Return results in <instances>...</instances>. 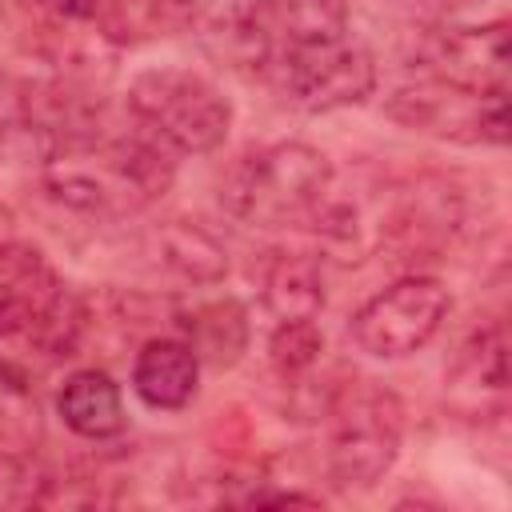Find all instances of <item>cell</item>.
<instances>
[{
	"label": "cell",
	"mask_w": 512,
	"mask_h": 512,
	"mask_svg": "<svg viewBox=\"0 0 512 512\" xmlns=\"http://www.w3.org/2000/svg\"><path fill=\"white\" fill-rule=\"evenodd\" d=\"M160 248H164V260L172 268H180L184 276H192V280H216L228 268L220 244L212 236H204L200 228H188V224L168 228L164 240H160Z\"/></svg>",
	"instance_id": "obj_18"
},
{
	"label": "cell",
	"mask_w": 512,
	"mask_h": 512,
	"mask_svg": "<svg viewBox=\"0 0 512 512\" xmlns=\"http://www.w3.org/2000/svg\"><path fill=\"white\" fill-rule=\"evenodd\" d=\"M48 192L88 216H128L156 204L172 184V160L140 124L136 132L100 136L88 124H68L44 152Z\"/></svg>",
	"instance_id": "obj_1"
},
{
	"label": "cell",
	"mask_w": 512,
	"mask_h": 512,
	"mask_svg": "<svg viewBox=\"0 0 512 512\" xmlns=\"http://www.w3.org/2000/svg\"><path fill=\"white\" fill-rule=\"evenodd\" d=\"M264 304L276 320H316L324 308L320 264L300 252H284L264 276Z\"/></svg>",
	"instance_id": "obj_13"
},
{
	"label": "cell",
	"mask_w": 512,
	"mask_h": 512,
	"mask_svg": "<svg viewBox=\"0 0 512 512\" xmlns=\"http://www.w3.org/2000/svg\"><path fill=\"white\" fill-rule=\"evenodd\" d=\"M200 0H104V24L112 44L172 36L196 16Z\"/></svg>",
	"instance_id": "obj_14"
},
{
	"label": "cell",
	"mask_w": 512,
	"mask_h": 512,
	"mask_svg": "<svg viewBox=\"0 0 512 512\" xmlns=\"http://www.w3.org/2000/svg\"><path fill=\"white\" fill-rule=\"evenodd\" d=\"M332 188V164L324 152L300 140L248 152L220 184V200L232 216L256 228H288L320 212Z\"/></svg>",
	"instance_id": "obj_2"
},
{
	"label": "cell",
	"mask_w": 512,
	"mask_h": 512,
	"mask_svg": "<svg viewBox=\"0 0 512 512\" xmlns=\"http://www.w3.org/2000/svg\"><path fill=\"white\" fill-rule=\"evenodd\" d=\"M448 288L432 276H404L364 300L352 316V340L380 360H400L424 348L448 316Z\"/></svg>",
	"instance_id": "obj_6"
},
{
	"label": "cell",
	"mask_w": 512,
	"mask_h": 512,
	"mask_svg": "<svg viewBox=\"0 0 512 512\" xmlns=\"http://www.w3.org/2000/svg\"><path fill=\"white\" fill-rule=\"evenodd\" d=\"M260 76L296 108L304 112H332L360 104L376 88V60L372 52L348 32L328 44L284 52L260 64Z\"/></svg>",
	"instance_id": "obj_5"
},
{
	"label": "cell",
	"mask_w": 512,
	"mask_h": 512,
	"mask_svg": "<svg viewBox=\"0 0 512 512\" xmlns=\"http://www.w3.org/2000/svg\"><path fill=\"white\" fill-rule=\"evenodd\" d=\"M188 328H192V348H196V356H208L212 364H232V360L240 356V348H244V336H248L244 312H240V304H232V300L200 308V312L188 320Z\"/></svg>",
	"instance_id": "obj_17"
},
{
	"label": "cell",
	"mask_w": 512,
	"mask_h": 512,
	"mask_svg": "<svg viewBox=\"0 0 512 512\" xmlns=\"http://www.w3.org/2000/svg\"><path fill=\"white\" fill-rule=\"evenodd\" d=\"M268 348H272V364L284 376H300V372H308L320 360L324 336H320L316 320H280Z\"/></svg>",
	"instance_id": "obj_19"
},
{
	"label": "cell",
	"mask_w": 512,
	"mask_h": 512,
	"mask_svg": "<svg viewBox=\"0 0 512 512\" xmlns=\"http://www.w3.org/2000/svg\"><path fill=\"white\" fill-rule=\"evenodd\" d=\"M436 80L484 92V96H508V20L472 24V28H440L436 36Z\"/></svg>",
	"instance_id": "obj_10"
},
{
	"label": "cell",
	"mask_w": 512,
	"mask_h": 512,
	"mask_svg": "<svg viewBox=\"0 0 512 512\" xmlns=\"http://www.w3.org/2000/svg\"><path fill=\"white\" fill-rule=\"evenodd\" d=\"M388 116L408 128L436 132L468 144H504L508 140V96H484L448 80H428L420 88H400L388 100Z\"/></svg>",
	"instance_id": "obj_7"
},
{
	"label": "cell",
	"mask_w": 512,
	"mask_h": 512,
	"mask_svg": "<svg viewBox=\"0 0 512 512\" xmlns=\"http://www.w3.org/2000/svg\"><path fill=\"white\" fill-rule=\"evenodd\" d=\"M504 324H488L480 328L456 356V384H468V388H480V392H492V396H504L508 388V352H504Z\"/></svg>",
	"instance_id": "obj_16"
},
{
	"label": "cell",
	"mask_w": 512,
	"mask_h": 512,
	"mask_svg": "<svg viewBox=\"0 0 512 512\" xmlns=\"http://www.w3.org/2000/svg\"><path fill=\"white\" fill-rule=\"evenodd\" d=\"M348 32V0H256L240 20V40L256 68Z\"/></svg>",
	"instance_id": "obj_8"
},
{
	"label": "cell",
	"mask_w": 512,
	"mask_h": 512,
	"mask_svg": "<svg viewBox=\"0 0 512 512\" xmlns=\"http://www.w3.org/2000/svg\"><path fill=\"white\" fill-rule=\"evenodd\" d=\"M48 480L28 464V456L0 452V508H32L44 504Z\"/></svg>",
	"instance_id": "obj_20"
},
{
	"label": "cell",
	"mask_w": 512,
	"mask_h": 512,
	"mask_svg": "<svg viewBox=\"0 0 512 512\" xmlns=\"http://www.w3.org/2000/svg\"><path fill=\"white\" fill-rule=\"evenodd\" d=\"M56 412L60 420L84 436V440H112L124 432L128 416H124V396L120 384L100 372V368H80L64 380L60 396H56Z\"/></svg>",
	"instance_id": "obj_12"
},
{
	"label": "cell",
	"mask_w": 512,
	"mask_h": 512,
	"mask_svg": "<svg viewBox=\"0 0 512 512\" xmlns=\"http://www.w3.org/2000/svg\"><path fill=\"white\" fill-rule=\"evenodd\" d=\"M44 440V412L28 376L0 360V452L28 456Z\"/></svg>",
	"instance_id": "obj_15"
},
{
	"label": "cell",
	"mask_w": 512,
	"mask_h": 512,
	"mask_svg": "<svg viewBox=\"0 0 512 512\" xmlns=\"http://www.w3.org/2000/svg\"><path fill=\"white\" fill-rule=\"evenodd\" d=\"M68 284L52 260L20 240H0V336H28L56 312Z\"/></svg>",
	"instance_id": "obj_9"
},
{
	"label": "cell",
	"mask_w": 512,
	"mask_h": 512,
	"mask_svg": "<svg viewBox=\"0 0 512 512\" xmlns=\"http://www.w3.org/2000/svg\"><path fill=\"white\" fill-rule=\"evenodd\" d=\"M132 120L168 152H212L232 128L228 96L188 68H144L128 84Z\"/></svg>",
	"instance_id": "obj_3"
},
{
	"label": "cell",
	"mask_w": 512,
	"mask_h": 512,
	"mask_svg": "<svg viewBox=\"0 0 512 512\" xmlns=\"http://www.w3.org/2000/svg\"><path fill=\"white\" fill-rule=\"evenodd\" d=\"M328 472L336 488H372L400 452L404 408L372 380L348 384L328 408Z\"/></svg>",
	"instance_id": "obj_4"
},
{
	"label": "cell",
	"mask_w": 512,
	"mask_h": 512,
	"mask_svg": "<svg viewBox=\"0 0 512 512\" xmlns=\"http://www.w3.org/2000/svg\"><path fill=\"white\" fill-rule=\"evenodd\" d=\"M200 384V356L188 340L156 336L132 360V388L148 408L176 412L196 396Z\"/></svg>",
	"instance_id": "obj_11"
},
{
	"label": "cell",
	"mask_w": 512,
	"mask_h": 512,
	"mask_svg": "<svg viewBox=\"0 0 512 512\" xmlns=\"http://www.w3.org/2000/svg\"><path fill=\"white\" fill-rule=\"evenodd\" d=\"M432 16H440V20H452V16H460V12H468L472 4H480V0H420Z\"/></svg>",
	"instance_id": "obj_21"
}]
</instances>
